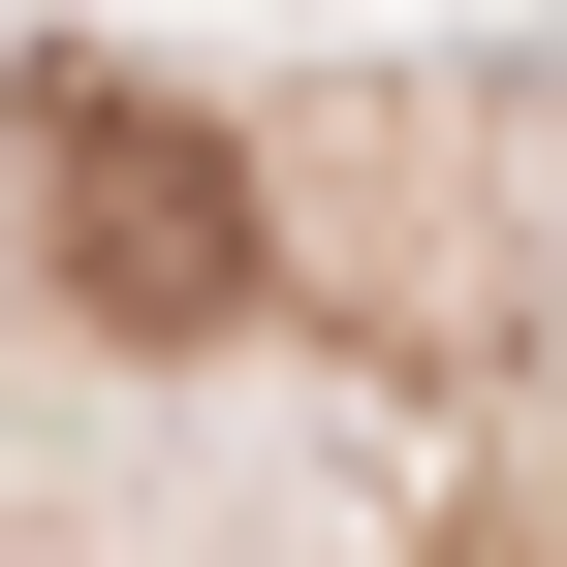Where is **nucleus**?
<instances>
[{
  "label": "nucleus",
  "mask_w": 567,
  "mask_h": 567,
  "mask_svg": "<svg viewBox=\"0 0 567 567\" xmlns=\"http://www.w3.org/2000/svg\"><path fill=\"white\" fill-rule=\"evenodd\" d=\"M32 252H63V316H126V347H221V316H252L221 126L126 95V63H32Z\"/></svg>",
  "instance_id": "f257e3e1"
}]
</instances>
